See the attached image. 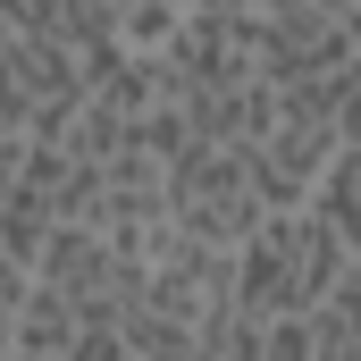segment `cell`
I'll list each match as a JSON object with an SVG mask.
<instances>
[{"label": "cell", "instance_id": "cell-2", "mask_svg": "<svg viewBox=\"0 0 361 361\" xmlns=\"http://www.w3.org/2000/svg\"><path fill=\"white\" fill-rule=\"evenodd\" d=\"M345 59H353V34H345V17L319 8V0H286V8H269V17L252 25V68H261L269 85L336 76Z\"/></svg>", "mask_w": 361, "mask_h": 361}, {"label": "cell", "instance_id": "cell-3", "mask_svg": "<svg viewBox=\"0 0 361 361\" xmlns=\"http://www.w3.org/2000/svg\"><path fill=\"white\" fill-rule=\"evenodd\" d=\"M126 269H135V261L109 252L101 219H59L51 244L34 252V277L59 286V294H76V302H118V277H126Z\"/></svg>", "mask_w": 361, "mask_h": 361}, {"label": "cell", "instance_id": "cell-7", "mask_svg": "<svg viewBox=\"0 0 361 361\" xmlns=\"http://www.w3.org/2000/svg\"><path fill=\"white\" fill-rule=\"evenodd\" d=\"M336 143H353V152H361V51L336 68Z\"/></svg>", "mask_w": 361, "mask_h": 361}, {"label": "cell", "instance_id": "cell-1", "mask_svg": "<svg viewBox=\"0 0 361 361\" xmlns=\"http://www.w3.org/2000/svg\"><path fill=\"white\" fill-rule=\"evenodd\" d=\"M169 210H177L185 235H202V244H244L252 235V219H261V193L244 177V143H185L177 160H169Z\"/></svg>", "mask_w": 361, "mask_h": 361}, {"label": "cell", "instance_id": "cell-6", "mask_svg": "<svg viewBox=\"0 0 361 361\" xmlns=\"http://www.w3.org/2000/svg\"><path fill=\"white\" fill-rule=\"evenodd\" d=\"M311 210L345 235V252L361 261V152H353V143L328 160V177H319V193H311Z\"/></svg>", "mask_w": 361, "mask_h": 361}, {"label": "cell", "instance_id": "cell-9", "mask_svg": "<svg viewBox=\"0 0 361 361\" xmlns=\"http://www.w3.org/2000/svg\"><path fill=\"white\" fill-rule=\"evenodd\" d=\"M319 8H345V0H319Z\"/></svg>", "mask_w": 361, "mask_h": 361}, {"label": "cell", "instance_id": "cell-8", "mask_svg": "<svg viewBox=\"0 0 361 361\" xmlns=\"http://www.w3.org/2000/svg\"><path fill=\"white\" fill-rule=\"evenodd\" d=\"M336 17H345V34H353V51H361V0H345Z\"/></svg>", "mask_w": 361, "mask_h": 361}, {"label": "cell", "instance_id": "cell-4", "mask_svg": "<svg viewBox=\"0 0 361 361\" xmlns=\"http://www.w3.org/2000/svg\"><path fill=\"white\" fill-rule=\"evenodd\" d=\"M302 328H311V361H361V261L353 252L302 302Z\"/></svg>", "mask_w": 361, "mask_h": 361}, {"label": "cell", "instance_id": "cell-5", "mask_svg": "<svg viewBox=\"0 0 361 361\" xmlns=\"http://www.w3.org/2000/svg\"><path fill=\"white\" fill-rule=\"evenodd\" d=\"M8 353L17 361H51V353H76V294L59 286H25L17 294V319H8Z\"/></svg>", "mask_w": 361, "mask_h": 361}]
</instances>
